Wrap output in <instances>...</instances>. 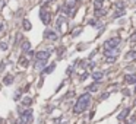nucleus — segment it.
<instances>
[{
  "instance_id": "31",
  "label": "nucleus",
  "mask_w": 136,
  "mask_h": 124,
  "mask_svg": "<svg viewBox=\"0 0 136 124\" xmlns=\"http://www.w3.org/2000/svg\"><path fill=\"white\" fill-rule=\"evenodd\" d=\"M130 39H132V41H136V34H133V35H132V38H130Z\"/></svg>"
},
{
  "instance_id": "33",
  "label": "nucleus",
  "mask_w": 136,
  "mask_h": 124,
  "mask_svg": "<svg viewBox=\"0 0 136 124\" xmlns=\"http://www.w3.org/2000/svg\"><path fill=\"white\" fill-rule=\"evenodd\" d=\"M2 29H3V23L0 22V32H2Z\"/></svg>"
},
{
  "instance_id": "16",
  "label": "nucleus",
  "mask_w": 136,
  "mask_h": 124,
  "mask_svg": "<svg viewBox=\"0 0 136 124\" xmlns=\"http://www.w3.org/2000/svg\"><path fill=\"white\" fill-rule=\"evenodd\" d=\"M86 89H88V92H97V91H98V83L94 82L92 85H89Z\"/></svg>"
},
{
  "instance_id": "32",
  "label": "nucleus",
  "mask_w": 136,
  "mask_h": 124,
  "mask_svg": "<svg viewBox=\"0 0 136 124\" xmlns=\"http://www.w3.org/2000/svg\"><path fill=\"white\" fill-rule=\"evenodd\" d=\"M3 69H4V63H2V64H0V72H2Z\"/></svg>"
},
{
  "instance_id": "2",
  "label": "nucleus",
  "mask_w": 136,
  "mask_h": 124,
  "mask_svg": "<svg viewBox=\"0 0 136 124\" xmlns=\"http://www.w3.org/2000/svg\"><path fill=\"white\" fill-rule=\"evenodd\" d=\"M32 120H34V118H32V110L28 108L21 114V123L19 124H31Z\"/></svg>"
},
{
  "instance_id": "29",
  "label": "nucleus",
  "mask_w": 136,
  "mask_h": 124,
  "mask_svg": "<svg viewBox=\"0 0 136 124\" xmlns=\"http://www.w3.org/2000/svg\"><path fill=\"white\" fill-rule=\"evenodd\" d=\"M72 72H73V66H70V67H69V69H67V72H66V75H69V76H70V75H72Z\"/></svg>"
},
{
  "instance_id": "14",
  "label": "nucleus",
  "mask_w": 136,
  "mask_h": 124,
  "mask_svg": "<svg viewBox=\"0 0 136 124\" xmlns=\"http://www.w3.org/2000/svg\"><path fill=\"white\" fill-rule=\"evenodd\" d=\"M91 76H92V79H94L95 82H98V80H101V79H102V76H104V75H102L101 72H95V73H92V75H91Z\"/></svg>"
},
{
  "instance_id": "4",
  "label": "nucleus",
  "mask_w": 136,
  "mask_h": 124,
  "mask_svg": "<svg viewBox=\"0 0 136 124\" xmlns=\"http://www.w3.org/2000/svg\"><path fill=\"white\" fill-rule=\"evenodd\" d=\"M120 41H121V39L119 38V37H114V38H110V39L105 41L104 47L105 48H117V45L120 44Z\"/></svg>"
},
{
  "instance_id": "3",
  "label": "nucleus",
  "mask_w": 136,
  "mask_h": 124,
  "mask_svg": "<svg viewBox=\"0 0 136 124\" xmlns=\"http://www.w3.org/2000/svg\"><path fill=\"white\" fill-rule=\"evenodd\" d=\"M40 19H41V22L44 23V25H48V23H50L51 15H50V12L45 10V7H41V10H40Z\"/></svg>"
},
{
  "instance_id": "11",
  "label": "nucleus",
  "mask_w": 136,
  "mask_h": 124,
  "mask_svg": "<svg viewBox=\"0 0 136 124\" xmlns=\"http://www.w3.org/2000/svg\"><path fill=\"white\" fill-rule=\"evenodd\" d=\"M21 48H22L24 53H28V51H31V42L29 41H22V44H21Z\"/></svg>"
},
{
  "instance_id": "22",
  "label": "nucleus",
  "mask_w": 136,
  "mask_h": 124,
  "mask_svg": "<svg viewBox=\"0 0 136 124\" xmlns=\"http://www.w3.org/2000/svg\"><path fill=\"white\" fill-rule=\"evenodd\" d=\"M94 6H95V9H101L102 2H101V0H95V2H94Z\"/></svg>"
},
{
  "instance_id": "35",
  "label": "nucleus",
  "mask_w": 136,
  "mask_h": 124,
  "mask_svg": "<svg viewBox=\"0 0 136 124\" xmlns=\"http://www.w3.org/2000/svg\"><path fill=\"white\" fill-rule=\"evenodd\" d=\"M75 2H79V0H75Z\"/></svg>"
},
{
  "instance_id": "17",
  "label": "nucleus",
  "mask_w": 136,
  "mask_h": 124,
  "mask_svg": "<svg viewBox=\"0 0 136 124\" xmlns=\"http://www.w3.org/2000/svg\"><path fill=\"white\" fill-rule=\"evenodd\" d=\"M19 64H21L22 67H26L29 64V60L26 57H21V58H19Z\"/></svg>"
},
{
  "instance_id": "20",
  "label": "nucleus",
  "mask_w": 136,
  "mask_h": 124,
  "mask_svg": "<svg viewBox=\"0 0 136 124\" xmlns=\"http://www.w3.org/2000/svg\"><path fill=\"white\" fill-rule=\"evenodd\" d=\"M105 15V10H101V9H95V16L100 18V16H104Z\"/></svg>"
},
{
  "instance_id": "15",
  "label": "nucleus",
  "mask_w": 136,
  "mask_h": 124,
  "mask_svg": "<svg viewBox=\"0 0 136 124\" xmlns=\"http://www.w3.org/2000/svg\"><path fill=\"white\" fill-rule=\"evenodd\" d=\"M22 26H24V29H25V31H31V28H32L31 22H29L28 19H24L22 21Z\"/></svg>"
},
{
  "instance_id": "8",
  "label": "nucleus",
  "mask_w": 136,
  "mask_h": 124,
  "mask_svg": "<svg viewBox=\"0 0 136 124\" xmlns=\"http://www.w3.org/2000/svg\"><path fill=\"white\" fill-rule=\"evenodd\" d=\"M123 79H124V82H126L127 85H132V83H136V75H135V73H132V75H126Z\"/></svg>"
},
{
  "instance_id": "25",
  "label": "nucleus",
  "mask_w": 136,
  "mask_h": 124,
  "mask_svg": "<svg viewBox=\"0 0 136 124\" xmlns=\"http://www.w3.org/2000/svg\"><path fill=\"white\" fill-rule=\"evenodd\" d=\"M108 96H110V93H108V92H104L101 96H100V101H104V99H107V98H108Z\"/></svg>"
},
{
  "instance_id": "36",
  "label": "nucleus",
  "mask_w": 136,
  "mask_h": 124,
  "mask_svg": "<svg viewBox=\"0 0 136 124\" xmlns=\"http://www.w3.org/2000/svg\"><path fill=\"white\" fill-rule=\"evenodd\" d=\"M0 123H2V118H0Z\"/></svg>"
},
{
  "instance_id": "27",
  "label": "nucleus",
  "mask_w": 136,
  "mask_h": 124,
  "mask_svg": "<svg viewBox=\"0 0 136 124\" xmlns=\"http://www.w3.org/2000/svg\"><path fill=\"white\" fill-rule=\"evenodd\" d=\"M117 60V57H107V63H114Z\"/></svg>"
},
{
  "instance_id": "10",
  "label": "nucleus",
  "mask_w": 136,
  "mask_h": 124,
  "mask_svg": "<svg viewBox=\"0 0 136 124\" xmlns=\"http://www.w3.org/2000/svg\"><path fill=\"white\" fill-rule=\"evenodd\" d=\"M54 69H56V63H51L48 67H44V69L41 70V73H43V75H50Z\"/></svg>"
},
{
  "instance_id": "7",
  "label": "nucleus",
  "mask_w": 136,
  "mask_h": 124,
  "mask_svg": "<svg viewBox=\"0 0 136 124\" xmlns=\"http://www.w3.org/2000/svg\"><path fill=\"white\" fill-rule=\"evenodd\" d=\"M119 54V48H105L104 56L105 57H117Z\"/></svg>"
},
{
  "instance_id": "19",
  "label": "nucleus",
  "mask_w": 136,
  "mask_h": 124,
  "mask_svg": "<svg viewBox=\"0 0 136 124\" xmlns=\"http://www.w3.org/2000/svg\"><path fill=\"white\" fill-rule=\"evenodd\" d=\"M123 15H124V9H120L119 12H116V13H114V15H113V18H114V19H117V18H120V16H123Z\"/></svg>"
},
{
  "instance_id": "5",
  "label": "nucleus",
  "mask_w": 136,
  "mask_h": 124,
  "mask_svg": "<svg viewBox=\"0 0 136 124\" xmlns=\"http://www.w3.org/2000/svg\"><path fill=\"white\" fill-rule=\"evenodd\" d=\"M50 56H51V50H41L38 53H35V58L37 60H48Z\"/></svg>"
},
{
  "instance_id": "1",
  "label": "nucleus",
  "mask_w": 136,
  "mask_h": 124,
  "mask_svg": "<svg viewBox=\"0 0 136 124\" xmlns=\"http://www.w3.org/2000/svg\"><path fill=\"white\" fill-rule=\"evenodd\" d=\"M89 104H91V92H86V93H83V95H81L79 98H78L75 108H73V112H75V114H82L83 111L88 110Z\"/></svg>"
},
{
  "instance_id": "21",
  "label": "nucleus",
  "mask_w": 136,
  "mask_h": 124,
  "mask_svg": "<svg viewBox=\"0 0 136 124\" xmlns=\"http://www.w3.org/2000/svg\"><path fill=\"white\" fill-rule=\"evenodd\" d=\"M21 98H22V92H21V91H16V93H15V96H13V99H15V101H19Z\"/></svg>"
},
{
  "instance_id": "9",
  "label": "nucleus",
  "mask_w": 136,
  "mask_h": 124,
  "mask_svg": "<svg viewBox=\"0 0 136 124\" xmlns=\"http://www.w3.org/2000/svg\"><path fill=\"white\" fill-rule=\"evenodd\" d=\"M45 64H47V60H37V61L34 63V67H35L37 70H43V69L45 67Z\"/></svg>"
},
{
  "instance_id": "28",
  "label": "nucleus",
  "mask_w": 136,
  "mask_h": 124,
  "mask_svg": "<svg viewBox=\"0 0 136 124\" xmlns=\"http://www.w3.org/2000/svg\"><path fill=\"white\" fill-rule=\"evenodd\" d=\"M81 31H82L81 28H79V29H75V32H73L72 35H73V37H76V35H79V34H81Z\"/></svg>"
},
{
  "instance_id": "6",
  "label": "nucleus",
  "mask_w": 136,
  "mask_h": 124,
  "mask_svg": "<svg viewBox=\"0 0 136 124\" xmlns=\"http://www.w3.org/2000/svg\"><path fill=\"white\" fill-rule=\"evenodd\" d=\"M44 38L50 39V41H56V39L59 38V35H57L54 31H51V29H45V32H44Z\"/></svg>"
},
{
  "instance_id": "34",
  "label": "nucleus",
  "mask_w": 136,
  "mask_h": 124,
  "mask_svg": "<svg viewBox=\"0 0 136 124\" xmlns=\"http://www.w3.org/2000/svg\"><path fill=\"white\" fill-rule=\"evenodd\" d=\"M135 92H136V86H135Z\"/></svg>"
},
{
  "instance_id": "13",
  "label": "nucleus",
  "mask_w": 136,
  "mask_h": 124,
  "mask_svg": "<svg viewBox=\"0 0 136 124\" xmlns=\"http://www.w3.org/2000/svg\"><path fill=\"white\" fill-rule=\"evenodd\" d=\"M12 83H13V76H12L10 73H9V75H6V76L3 77V85H6V86H10Z\"/></svg>"
},
{
  "instance_id": "12",
  "label": "nucleus",
  "mask_w": 136,
  "mask_h": 124,
  "mask_svg": "<svg viewBox=\"0 0 136 124\" xmlns=\"http://www.w3.org/2000/svg\"><path fill=\"white\" fill-rule=\"evenodd\" d=\"M130 112V108H124L123 111L120 112V114L117 115V120H120V121H123V120H126V117H127V114Z\"/></svg>"
},
{
  "instance_id": "30",
  "label": "nucleus",
  "mask_w": 136,
  "mask_h": 124,
  "mask_svg": "<svg viewBox=\"0 0 136 124\" xmlns=\"http://www.w3.org/2000/svg\"><path fill=\"white\" fill-rule=\"evenodd\" d=\"M88 76H89V73H83L82 76H81V80H85V79H86V77H88Z\"/></svg>"
},
{
  "instance_id": "23",
  "label": "nucleus",
  "mask_w": 136,
  "mask_h": 124,
  "mask_svg": "<svg viewBox=\"0 0 136 124\" xmlns=\"http://www.w3.org/2000/svg\"><path fill=\"white\" fill-rule=\"evenodd\" d=\"M126 58H136V51H129Z\"/></svg>"
},
{
  "instance_id": "18",
  "label": "nucleus",
  "mask_w": 136,
  "mask_h": 124,
  "mask_svg": "<svg viewBox=\"0 0 136 124\" xmlns=\"http://www.w3.org/2000/svg\"><path fill=\"white\" fill-rule=\"evenodd\" d=\"M31 104H32V98H29V96H25L22 99V105H25V107H29Z\"/></svg>"
},
{
  "instance_id": "26",
  "label": "nucleus",
  "mask_w": 136,
  "mask_h": 124,
  "mask_svg": "<svg viewBox=\"0 0 136 124\" xmlns=\"http://www.w3.org/2000/svg\"><path fill=\"white\" fill-rule=\"evenodd\" d=\"M116 7H117V9H124V3H121V2H117V3H116Z\"/></svg>"
},
{
  "instance_id": "24",
  "label": "nucleus",
  "mask_w": 136,
  "mask_h": 124,
  "mask_svg": "<svg viewBox=\"0 0 136 124\" xmlns=\"http://www.w3.org/2000/svg\"><path fill=\"white\" fill-rule=\"evenodd\" d=\"M0 50H2V51H6V50H7V42H3V41L0 42Z\"/></svg>"
}]
</instances>
